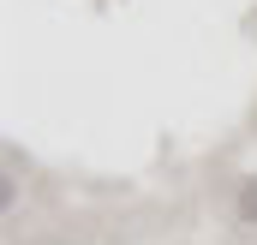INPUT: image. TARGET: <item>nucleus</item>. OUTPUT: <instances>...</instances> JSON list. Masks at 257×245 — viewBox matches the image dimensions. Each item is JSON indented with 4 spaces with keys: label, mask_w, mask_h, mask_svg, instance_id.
Masks as SVG:
<instances>
[{
    "label": "nucleus",
    "mask_w": 257,
    "mask_h": 245,
    "mask_svg": "<svg viewBox=\"0 0 257 245\" xmlns=\"http://www.w3.org/2000/svg\"><path fill=\"white\" fill-rule=\"evenodd\" d=\"M239 221H245V227H257V174L239 185Z\"/></svg>",
    "instance_id": "1"
}]
</instances>
